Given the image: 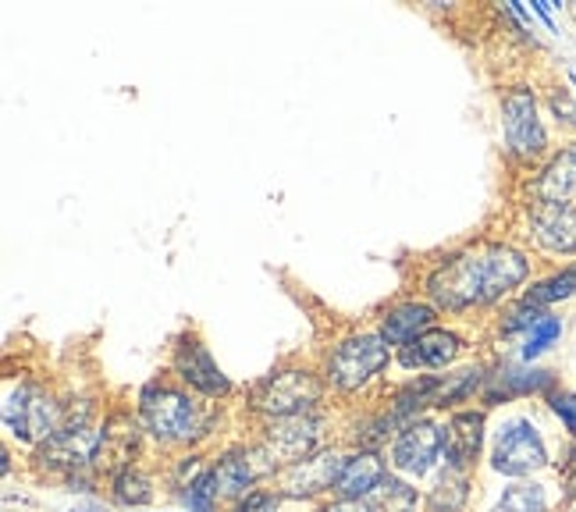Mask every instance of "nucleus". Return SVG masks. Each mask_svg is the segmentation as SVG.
Returning a JSON list of instances; mask_svg holds the SVG:
<instances>
[{
    "label": "nucleus",
    "instance_id": "ddd939ff",
    "mask_svg": "<svg viewBox=\"0 0 576 512\" xmlns=\"http://www.w3.org/2000/svg\"><path fill=\"white\" fill-rule=\"evenodd\" d=\"M388 477L381 456L374 452H356V456H342L338 477H335V491L342 502H367L370 495L381 488V481Z\"/></svg>",
    "mask_w": 576,
    "mask_h": 512
},
{
    "label": "nucleus",
    "instance_id": "423d86ee",
    "mask_svg": "<svg viewBox=\"0 0 576 512\" xmlns=\"http://www.w3.org/2000/svg\"><path fill=\"white\" fill-rule=\"evenodd\" d=\"M491 466L502 477H530V473L548 466V448L541 431L534 427V420L516 417L498 431L495 448H491Z\"/></svg>",
    "mask_w": 576,
    "mask_h": 512
},
{
    "label": "nucleus",
    "instance_id": "aec40b11",
    "mask_svg": "<svg viewBox=\"0 0 576 512\" xmlns=\"http://www.w3.org/2000/svg\"><path fill=\"white\" fill-rule=\"evenodd\" d=\"M210 470H214L217 491H221V495H232V498H235V495H249L246 488H253V484L267 473V470L256 466L246 452H232V456L217 459V466H210Z\"/></svg>",
    "mask_w": 576,
    "mask_h": 512
},
{
    "label": "nucleus",
    "instance_id": "f704fd0d",
    "mask_svg": "<svg viewBox=\"0 0 576 512\" xmlns=\"http://www.w3.org/2000/svg\"><path fill=\"white\" fill-rule=\"evenodd\" d=\"M569 86L576 89V75H573V72H569Z\"/></svg>",
    "mask_w": 576,
    "mask_h": 512
},
{
    "label": "nucleus",
    "instance_id": "7c9ffc66",
    "mask_svg": "<svg viewBox=\"0 0 576 512\" xmlns=\"http://www.w3.org/2000/svg\"><path fill=\"white\" fill-rule=\"evenodd\" d=\"M320 512H374V509H370L367 502H342V498H338V502L324 505Z\"/></svg>",
    "mask_w": 576,
    "mask_h": 512
},
{
    "label": "nucleus",
    "instance_id": "a211bd4d",
    "mask_svg": "<svg viewBox=\"0 0 576 512\" xmlns=\"http://www.w3.org/2000/svg\"><path fill=\"white\" fill-rule=\"evenodd\" d=\"M459 353H463V338H459L456 331L431 328L427 335H420L413 345L399 349V363H402L406 370H417V367L441 370V367L452 363Z\"/></svg>",
    "mask_w": 576,
    "mask_h": 512
},
{
    "label": "nucleus",
    "instance_id": "7ed1b4c3",
    "mask_svg": "<svg viewBox=\"0 0 576 512\" xmlns=\"http://www.w3.org/2000/svg\"><path fill=\"white\" fill-rule=\"evenodd\" d=\"M392 360V345L384 342L381 335H349L342 338L335 349L328 356V381L335 384L338 392H356L363 388L367 381H374L384 367Z\"/></svg>",
    "mask_w": 576,
    "mask_h": 512
},
{
    "label": "nucleus",
    "instance_id": "5701e85b",
    "mask_svg": "<svg viewBox=\"0 0 576 512\" xmlns=\"http://www.w3.org/2000/svg\"><path fill=\"white\" fill-rule=\"evenodd\" d=\"M491 512H548V491L534 481H516L502 491Z\"/></svg>",
    "mask_w": 576,
    "mask_h": 512
},
{
    "label": "nucleus",
    "instance_id": "c756f323",
    "mask_svg": "<svg viewBox=\"0 0 576 512\" xmlns=\"http://www.w3.org/2000/svg\"><path fill=\"white\" fill-rule=\"evenodd\" d=\"M274 509H278V495H271V491H249L235 505V512H274Z\"/></svg>",
    "mask_w": 576,
    "mask_h": 512
},
{
    "label": "nucleus",
    "instance_id": "dca6fc26",
    "mask_svg": "<svg viewBox=\"0 0 576 512\" xmlns=\"http://www.w3.org/2000/svg\"><path fill=\"white\" fill-rule=\"evenodd\" d=\"M317 445V420L310 417H289V420H274L271 431H267V448H271L274 463H299L313 452Z\"/></svg>",
    "mask_w": 576,
    "mask_h": 512
},
{
    "label": "nucleus",
    "instance_id": "f8f14e48",
    "mask_svg": "<svg viewBox=\"0 0 576 512\" xmlns=\"http://www.w3.org/2000/svg\"><path fill=\"white\" fill-rule=\"evenodd\" d=\"M441 434H445V463L452 466V473H466L477 463L484 445V409H459V413L448 417Z\"/></svg>",
    "mask_w": 576,
    "mask_h": 512
},
{
    "label": "nucleus",
    "instance_id": "393cba45",
    "mask_svg": "<svg viewBox=\"0 0 576 512\" xmlns=\"http://www.w3.org/2000/svg\"><path fill=\"white\" fill-rule=\"evenodd\" d=\"M150 498H153V481L146 473H139L136 466H125L118 477H114V502L139 509V505H146Z\"/></svg>",
    "mask_w": 576,
    "mask_h": 512
},
{
    "label": "nucleus",
    "instance_id": "4468645a",
    "mask_svg": "<svg viewBox=\"0 0 576 512\" xmlns=\"http://www.w3.org/2000/svg\"><path fill=\"white\" fill-rule=\"evenodd\" d=\"M434 320H438V310H434L431 303H417V299L399 303L381 317L377 335L388 345H395V349H406V345H413L420 335H427L434 328Z\"/></svg>",
    "mask_w": 576,
    "mask_h": 512
},
{
    "label": "nucleus",
    "instance_id": "f257e3e1",
    "mask_svg": "<svg viewBox=\"0 0 576 512\" xmlns=\"http://www.w3.org/2000/svg\"><path fill=\"white\" fill-rule=\"evenodd\" d=\"M530 278V256L505 246V242H484L441 260L427 274V296L434 310L463 313L473 306H491L516 292Z\"/></svg>",
    "mask_w": 576,
    "mask_h": 512
},
{
    "label": "nucleus",
    "instance_id": "bb28decb",
    "mask_svg": "<svg viewBox=\"0 0 576 512\" xmlns=\"http://www.w3.org/2000/svg\"><path fill=\"white\" fill-rule=\"evenodd\" d=\"M217 481H214V470H203L196 481H189V491H185V505L189 512H214L217 505Z\"/></svg>",
    "mask_w": 576,
    "mask_h": 512
},
{
    "label": "nucleus",
    "instance_id": "412c9836",
    "mask_svg": "<svg viewBox=\"0 0 576 512\" xmlns=\"http://www.w3.org/2000/svg\"><path fill=\"white\" fill-rule=\"evenodd\" d=\"M576 296V264L562 267V271L548 274L541 281H534V285L523 292V299H530L534 306H552V303H562V299H573Z\"/></svg>",
    "mask_w": 576,
    "mask_h": 512
},
{
    "label": "nucleus",
    "instance_id": "c85d7f7f",
    "mask_svg": "<svg viewBox=\"0 0 576 512\" xmlns=\"http://www.w3.org/2000/svg\"><path fill=\"white\" fill-rule=\"evenodd\" d=\"M548 406H552V413L562 420V427H566L573 438H576V395L573 392H548Z\"/></svg>",
    "mask_w": 576,
    "mask_h": 512
},
{
    "label": "nucleus",
    "instance_id": "39448f33",
    "mask_svg": "<svg viewBox=\"0 0 576 512\" xmlns=\"http://www.w3.org/2000/svg\"><path fill=\"white\" fill-rule=\"evenodd\" d=\"M4 427L25 445H43L61 431V406L36 384H22L4 402Z\"/></svg>",
    "mask_w": 576,
    "mask_h": 512
},
{
    "label": "nucleus",
    "instance_id": "6ab92c4d",
    "mask_svg": "<svg viewBox=\"0 0 576 512\" xmlns=\"http://www.w3.org/2000/svg\"><path fill=\"white\" fill-rule=\"evenodd\" d=\"M552 384H555L552 370H520V367H505L502 374H495L488 388H484V399H488V402H505V399H520V395L548 392Z\"/></svg>",
    "mask_w": 576,
    "mask_h": 512
},
{
    "label": "nucleus",
    "instance_id": "6e6552de",
    "mask_svg": "<svg viewBox=\"0 0 576 512\" xmlns=\"http://www.w3.org/2000/svg\"><path fill=\"white\" fill-rule=\"evenodd\" d=\"M445 456V434L434 420H409L392 445V470L402 477H427Z\"/></svg>",
    "mask_w": 576,
    "mask_h": 512
},
{
    "label": "nucleus",
    "instance_id": "0eeeda50",
    "mask_svg": "<svg viewBox=\"0 0 576 512\" xmlns=\"http://www.w3.org/2000/svg\"><path fill=\"white\" fill-rule=\"evenodd\" d=\"M320 392L324 388H320V381L310 374V370H281V374L256 384L253 406L274 420L306 417L320 402Z\"/></svg>",
    "mask_w": 576,
    "mask_h": 512
},
{
    "label": "nucleus",
    "instance_id": "9d476101",
    "mask_svg": "<svg viewBox=\"0 0 576 512\" xmlns=\"http://www.w3.org/2000/svg\"><path fill=\"white\" fill-rule=\"evenodd\" d=\"M534 242L552 256H576V203H534Z\"/></svg>",
    "mask_w": 576,
    "mask_h": 512
},
{
    "label": "nucleus",
    "instance_id": "f3484780",
    "mask_svg": "<svg viewBox=\"0 0 576 512\" xmlns=\"http://www.w3.org/2000/svg\"><path fill=\"white\" fill-rule=\"evenodd\" d=\"M338 466H342V456L335 452H317V456H306L299 463H292L285 470V484L289 495H317V491H331L335 488V477H338Z\"/></svg>",
    "mask_w": 576,
    "mask_h": 512
},
{
    "label": "nucleus",
    "instance_id": "cd10ccee",
    "mask_svg": "<svg viewBox=\"0 0 576 512\" xmlns=\"http://www.w3.org/2000/svg\"><path fill=\"white\" fill-rule=\"evenodd\" d=\"M541 317H545V310H541V306H534L530 299L512 303L505 310V317H502V335H520V331H530Z\"/></svg>",
    "mask_w": 576,
    "mask_h": 512
},
{
    "label": "nucleus",
    "instance_id": "9b49d317",
    "mask_svg": "<svg viewBox=\"0 0 576 512\" xmlns=\"http://www.w3.org/2000/svg\"><path fill=\"white\" fill-rule=\"evenodd\" d=\"M104 448V434L89 431V427H61L54 438L40 445V452H36V459L54 470H82L97 459V452Z\"/></svg>",
    "mask_w": 576,
    "mask_h": 512
},
{
    "label": "nucleus",
    "instance_id": "72a5a7b5",
    "mask_svg": "<svg viewBox=\"0 0 576 512\" xmlns=\"http://www.w3.org/2000/svg\"><path fill=\"white\" fill-rule=\"evenodd\" d=\"M72 512H107L100 502H82V505H72Z\"/></svg>",
    "mask_w": 576,
    "mask_h": 512
},
{
    "label": "nucleus",
    "instance_id": "20e7f679",
    "mask_svg": "<svg viewBox=\"0 0 576 512\" xmlns=\"http://www.w3.org/2000/svg\"><path fill=\"white\" fill-rule=\"evenodd\" d=\"M502 136L516 161H537L548 150V132L537 111V97L527 86H512L502 97Z\"/></svg>",
    "mask_w": 576,
    "mask_h": 512
},
{
    "label": "nucleus",
    "instance_id": "c9c22d12",
    "mask_svg": "<svg viewBox=\"0 0 576 512\" xmlns=\"http://www.w3.org/2000/svg\"><path fill=\"white\" fill-rule=\"evenodd\" d=\"M569 512H576V505H573V509H569Z\"/></svg>",
    "mask_w": 576,
    "mask_h": 512
},
{
    "label": "nucleus",
    "instance_id": "f03ea898",
    "mask_svg": "<svg viewBox=\"0 0 576 512\" xmlns=\"http://www.w3.org/2000/svg\"><path fill=\"white\" fill-rule=\"evenodd\" d=\"M139 417H143L146 431L164 445H182L192 441L203 431L200 402L189 392L175 388V384L153 381L139 392Z\"/></svg>",
    "mask_w": 576,
    "mask_h": 512
},
{
    "label": "nucleus",
    "instance_id": "b1692460",
    "mask_svg": "<svg viewBox=\"0 0 576 512\" xmlns=\"http://www.w3.org/2000/svg\"><path fill=\"white\" fill-rule=\"evenodd\" d=\"M481 384H484V370L481 367H463V370H456V374H445L438 395H434V406L445 409V406L466 402L470 395L481 388Z\"/></svg>",
    "mask_w": 576,
    "mask_h": 512
},
{
    "label": "nucleus",
    "instance_id": "1a4fd4ad",
    "mask_svg": "<svg viewBox=\"0 0 576 512\" xmlns=\"http://www.w3.org/2000/svg\"><path fill=\"white\" fill-rule=\"evenodd\" d=\"M175 374L182 377L192 392L207 395V399H221V395L232 392V381L221 374V367L214 363L210 349L200 338H182L175 349Z\"/></svg>",
    "mask_w": 576,
    "mask_h": 512
},
{
    "label": "nucleus",
    "instance_id": "a878e982",
    "mask_svg": "<svg viewBox=\"0 0 576 512\" xmlns=\"http://www.w3.org/2000/svg\"><path fill=\"white\" fill-rule=\"evenodd\" d=\"M559 335H562V320L552 317V313H545V317L537 320V324L527 331V338H523L520 360L530 363V360H537V356H545V353L559 342Z\"/></svg>",
    "mask_w": 576,
    "mask_h": 512
},
{
    "label": "nucleus",
    "instance_id": "4be33fe9",
    "mask_svg": "<svg viewBox=\"0 0 576 512\" xmlns=\"http://www.w3.org/2000/svg\"><path fill=\"white\" fill-rule=\"evenodd\" d=\"M367 505L374 512H417V488H409L402 477H388L381 481V488L367 498Z\"/></svg>",
    "mask_w": 576,
    "mask_h": 512
},
{
    "label": "nucleus",
    "instance_id": "2eb2a0df",
    "mask_svg": "<svg viewBox=\"0 0 576 512\" xmlns=\"http://www.w3.org/2000/svg\"><path fill=\"white\" fill-rule=\"evenodd\" d=\"M537 203H576V143L562 146L530 182Z\"/></svg>",
    "mask_w": 576,
    "mask_h": 512
},
{
    "label": "nucleus",
    "instance_id": "2f4dec72",
    "mask_svg": "<svg viewBox=\"0 0 576 512\" xmlns=\"http://www.w3.org/2000/svg\"><path fill=\"white\" fill-rule=\"evenodd\" d=\"M552 107H555V114H562V121H566L569 128H576V111L566 104V100H562V93L552 97Z\"/></svg>",
    "mask_w": 576,
    "mask_h": 512
},
{
    "label": "nucleus",
    "instance_id": "473e14b6",
    "mask_svg": "<svg viewBox=\"0 0 576 512\" xmlns=\"http://www.w3.org/2000/svg\"><path fill=\"white\" fill-rule=\"evenodd\" d=\"M534 15L541 18V22L548 25V29L555 33V22H552V4H548V0H534Z\"/></svg>",
    "mask_w": 576,
    "mask_h": 512
}]
</instances>
